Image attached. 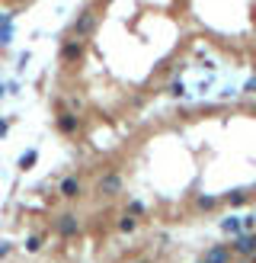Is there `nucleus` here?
I'll return each instance as SVG.
<instances>
[{
    "mask_svg": "<svg viewBox=\"0 0 256 263\" xmlns=\"http://www.w3.org/2000/svg\"><path fill=\"white\" fill-rule=\"evenodd\" d=\"M230 247H234L237 254H243V257H253V254H256V234L240 231V234H237V241L230 244Z\"/></svg>",
    "mask_w": 256,
    "mask_h": 263,
    "instance_id": "1",
    "label": "nucleus"
},
{
    "mask_svg": "<svg viewBox=\"0 0 256 263\" xmlns=\"http://www.w3.org/2000/svg\"><path fill=\"white\" fill-rule=\"evenodd\" d=\"M122 193V177L119 173H106L100 180V196H119Z\"/></svg>",
    "mask_w": 256,
    "mask_h": 263,
    "instance_id": "2",
    "label": "nucleus"
},
{
    "mask_svg": "<svg viewBox=\"0 0 256 263\" xmlns=\"http://www.w3.org/2000/svg\"><path fill=\"white\" fill-rule=\"evenodd\" d=\"M77 231H80L77 215H61V218H58V234H61V237H74Z\"/></svg>",
    "mask_w": 256,
    "mask_h": 263,
    "instance_id": "3",
    "label": "nucleus"
},
{
    "mask_svg": "<svg viewBox=\"0 0 256 263\" xmlns=\"http://www.w3.org/2000/svg\"><path fill=\"white\" fill-rule=\"evenodd\" d=\"M93 26H96V16H93V10H83V13H80V19L74 23V32H77L80 39H83V35H90V32H93Z\"/></svg>",
    "mask_w": 256,
    "mask_h": 263,
    "instance_id": "4",
    "label": "nucleus"
},
{
    "mask_svg": "<svg viewBox=\"0 0 256 263\" xmlns=\"http://www.w3.org/2000/svg\"><path fill=\"white\" fill-rule=\"evenodd\" d=\"M58 128L64 132V135H74V132L80 128V119L74 113H58Z\"/></svg>",
    "mask_w": 256,
    "mask_h": 263,
    "instance_id": "5",
    "label": "nucleus"
},
{
    "mask_svg": "<svg viewBox=\"0 0 256 263\" xmlns=\"http://www.w3.org/2000/svg\"><path fill=\"white\" fill-rule=\"evenodd\" d=\"M205 263H230V247H224V244H218V247H212L208 254L202 257Z\"/></svg>",
    "mask_w": 256,
    "mask_h": 263,
    "instance_id": "6",
    "label": "nucleus"
},
{
    "mask_svg": "<svg viewBox=\"0 0 256 263\" xmlns=\"http://www.w3.org/2000/svg\"><path fill=\"white\" fill-rule=\"evenodd\" d=\"M58 193L67 196V199L80 196V180H77V177H64V180H61V186H58Z\"/></svg>",
    "mask_w": 256,
    "mask_h": 263,
    "instance_id": "7",
    "label": "nucleus"
},
{
    "mask_svg": "<svg viewBox=\"0 0 256 263\" xmlns=\"http://www.w3.org/2000/svg\"><path fill=\"white\" fill-rule=\"evenodd\" d=\"M61 58L77 61V58H80V42H64V45H61Z\"/></svg>",
    "mask_w": 256,
    "mask_h": 263,
    "instance_id": "8",
    "label": "nucleus"
},
{
    "mask_svg": "<svg viewBox=\"0 0 256 263\" xmlns=\"http://www.w3.org/2000/svg\"><path fill=\"white\" fill-rule=\"evenodd\" d=\"M135 228H138V218H135V215H128V212H125V215L119 218V231H122V234H131Z\"/></svg>",
    "mask_w": 256,
    "mask_h": 263,
    "instance_id": "9",
    "label": "nucleus"
},
{
    "mask_svg": "<svg viewBox=\"0 0 256 263\" xmlns=\"http://www.w3.org/2000/svg\"><path fill=\"white\" fill-rule=\"evenodd\" d=\"M247 199H250V193H247V189H234V193H227V196H224V202H227V206H243Z\"/></svg>",
    "mask_w": 256,
    "mask_h": 263,
    "instance_id": "10",
    "label": "nucleus"
},
{
    "mask_svg": "<svg viewBox=\"0 0 256 263\" xmlns=\"http://www.w3.org/2000/svg\"><path fill=\"white\" fill-rule=\"evenodd\" d=\"M221 231L224 234H240V215H230V218L221 222Z\"/></svg>",
    "mask_w": 256,
    "mask_h": 263,
    "instance_id": "11",
    "label": "nucleus"
},
{
    "mask_svg": "<svg viewBox=\"0 0 256 263\" xmlns=\"http://www.w3.org/2000/svg\"><path fill=\"white\" fill-rule=\"evenodd\" d=\"M215 206H218V199H215V196H196V209L208 212V209H215Z\"/></svg>",
    "mask_w": 256,
    "mask_h": 263,
    "instance_id": "12",
    "label": "nucleus"
},
{
    "mask_svg": "<svg viewBox=\"0 0 256 263\" xmlns=\"http://www.w3.org/2000/svg\"><path fill=\"white\" fill-rule=\"evenodd\" d=\"M35 158H39V154H35V151H26V154H22V158H19V167H22V170H29V167L35 164Z\"/></svg>",
    "mask_w": 256,
    "mask_h": 263,
    "instance_id": "13",
    "label": "nucleus"
},
{
    "mask_svg": "<svg viewBox=\"0 0 256 263\" xmlns=\"http://www.w3.org/2000/svg\"><path fill=\"white\" fill-rule=\"evenodd\" d=\"M128 215H135V218H138V215H144V202H141V199L128 202Z\"/></svg>",
    "mask_w": 256,
    "mask_h": 263,
    "instance_id": "14",
    "label": "nucleus"
},
{
    "mask_svg": "<svg viewBox=\"0 0 256 263\" xmlns=\"http://www.w3.org/2000/svg\"><path fill=\"white\" fill-rule=\"evenodd\" d=\"M170 93H173V97H186V87H182V80H173V83H170Z\"/></svg>",
    "mask_w": 256,
    "mask_h": 263,
    "instance_id": "15",
    "label": "nucleus"
},
{
    "mask_svg": "<svg viewBox=\"0 0 256 263\" xmlns=\"http://www.w3.org/2000/svg\"><path fill=\"white\" fill-rule=\"evenodd\" d=\"M39 247H42V237H39V234H32L29 241H26V250H32V254H35V250H39Z\"/></svg>",
    "mask_w": 256,
    "mask_h": 263,
    "instance_id": "16",
    "label": "nucleus"
},
{
    "mask_svg": "<svg viewBox=\"0 0 256 263\" xmlns=\"http://www.w3.org/2000/svg\"><path fill=\"white\" fill-rule=\"evenodd\" d=\"M10 39H13V26H10V29H0V45H10Z\"/></svg>",
    "mask_w": 256,
    "mask_h": 263,
    "instance_id": "17",
    "label": "nucleus"
},
{
    "mask_svg": "<svg viewBox=\"0 0 256 263\" xmlns=\"http://www.w3.org/2000/svg\"><path fill=\"white\" fill-rule=\"evenodd\" d=\"M13 26V13H0V29H10Z\"/></svg>",
    "mask_w": 256,
    "mask_h": 263,
    "instance_id": "18",
    "label": "nucleus"
},
{
    "mask_svg": "<svg viewBox=\"0 0 256 263\" xmlns=\"http://www.w3.org/2000/svg\"><path fill=\"white\" fill-rule=\"evenodd\" d=\"M243 90H247V93H256V77H250V80H247V87H243Z\"/></svg>",
    "mask_w": 256,
    "mask_h": 263,
    "instance_id": "19",
    "label": "nucleus"
},
{
    "mask_svg": "<svg viewBox=\"0 0 256 263\" xmlns=\"http://www.w3.org/2000/svg\"><path fill=\"white\" fill-rule=\"evenodd\" d=\"M7 135V122H4V119H0V138H4Z\"/></svg>",
    "mask_w": 256,
    "mask_h": 263,
    "instance_id": "20",
    "label": "nucleus"
},
{
    "mask_svg": "<svg viewBox=\"0 0 256 263\" xmlns=\"http://www.w3.org/2000/svg\"><path fill=\"white\" fill-rule=\"evenodd\" d=\"M7 250H10V244H0V257H7Z\"/></svg>",
    "mask_w": 256,
    "mask_h": 263,
    "instance_id": "21",
    "label": "nucleus"
},
{
    "mask_svg": "<svg viewBox=\"0 0 256 263\" xmlns=\"http://www.w3.org/2000/svg\"><path fill=\"white\" fill-rule=\"evenodd\" d=\"M135 263H148V260H135Z\"/></svg>",
    "mask_w": 256,
    "mask_h": 263,
    "instance_id": "22",
    "label": "nucleus"
},
{
    "mask_svg": "<svg viewBox=\"0 0 256 263\" xmlns=\"http://www.w3.org/2000/svg\"><path fill=\"white\" fill-rule=\"evenodd\" d=\"M250 263H256V254H253V260H250Z\"/></svg>",
    "mask_w": 256,
    "mask_h": 263,
    "instance_id": "23",
    "label": "nucleus"
},
{
    "mask_svg": "<svg viewBox=\"0 0 256 263\" xmlns=\"http://www.w3.org/2000/svg\"><path fill=\"white\" fill-rule=\"evenodd\" d=\"M240 263H250V260H240Z\"/></svg>",
    "mask_w": 256,
    "mask_h": 263,
    "instance_id": "24",
    "label": "nucleus"
},
{
    "mask_svg": "<svg viewBox=\"0 0 256 263\" xmlns=\"http://www.w3.org/2000/svg\"><path fill=\"white\" fill-rule=\"evenodd\" d=\"M199 263H205V260H199Z\"/></svg>",
    "mask_w": 256,
    "mask_h": 263,
    "instance_id": "25",
    "label": "nucleus"
}]
</instances>
